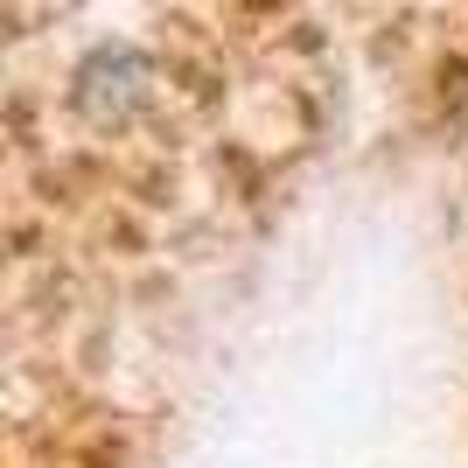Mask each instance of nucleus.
Returning <instances> with one entry per match:
<instances>
[{
    "label": "nucleus",
    "mask_w": 468,
    "mask_h": 468,
    "mask_svg": "<svg viewBox=\"0 0 468 468\" xmlns=\"http://www.w3.org/2000/svg\"><path fill=\"white\" fill-rule=\"evenodd\" d=\"M147 91H154V63L140 57V49H98L91 63L78 70V112L98 119V126H126V119L147 105Z\"/></svg>",
    "instance_id": "f257e3e1"
}]
</instances>
